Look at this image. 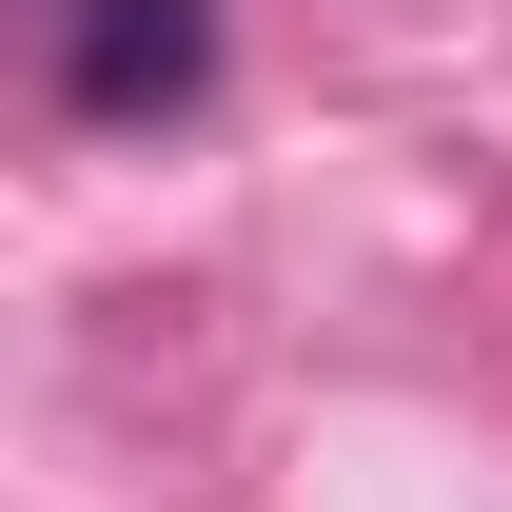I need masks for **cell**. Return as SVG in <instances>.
Listing matches in <instances>:
<instances>
[{
    "mask_svg": "<svg viewBox=\"0 0 512 512\" xmlns=\"http://www.w3.org/2000/svg\"><path fill=\"white\" fill-rule=\"evenodd\" d=\"M40 60H60V99L99 138H158L217 79V0H40Z\"/></svg>",
    "mask_w": 512,
    "mask_h": 512,
    "instance_id": "6da1fadb",
    "label": "cell"
}]
</instances>
